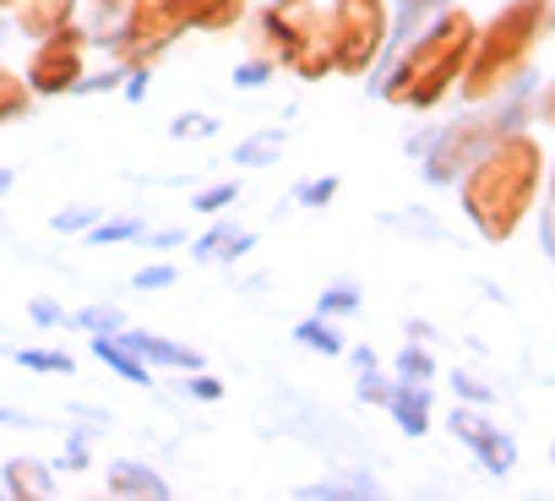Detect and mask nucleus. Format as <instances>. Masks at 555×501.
<instances>
[{
  "mask_svg": "<svg viewBox=\"0 0 555 501\" xmlns=\"http://www.w3.org/2000/svg\"><path fill=\"white\" fill-rule=\"evenodd\" d=\"M23 365H39V371H72V360L66 355H17Z\"/></svg>",
  "mask_w": 555,
  "mask_h": 501,
  "instance_id": "nucleus-6",
  "label": "nucleus"
},
{
  "mask_svg": "<svg viewBox=\"0 0 555 501\" xmlns=\"http://www.w3.org/2000/svg\"><path fill=\"white\" fill-rule=\"evenodd\" d=\"M131 229H137V223H109V229H99L93 240H120V234H131Z\"/></svg>",
  "mask_w": 555,
  "mask_h": 501,
  "instance_id": "nucleus-12",
  "label": "nucleus"
},
{
  "mask_svg": "<svg viewBox=\"0 0 555 501\" xmlns=\"http://www.w3.org/2000/svg\"><path fill=\"white\" fill-rule=\"evenodd\" d=\"M126 344L142 349V355H153V360H169V365H196V355H185V349H175V344H158V338H147V333H131Z\"/></svg>",
  "mask_w": 555,
  "mask_h": 501,
  "instance_id": "nucleus-1",
  "label": "nucleus"
},
{
  "mask_svg": "<svg viewBox=\"0 0 555 501\" xmlns=\"http://www.w3.org/2000/svg\"><path fill=\"white\" fill-rule=\"evenodd\" d=\"M267 158H278V137H250V142H240V147H234V164L261 169Z\"/></svg>",
  "mask_w": 555,
  "mask_h": 501,
  "instance_id": "nucleus-3",
  "label": "nucleus"
},
{
  "mask_svg": "<svg viewBox=\"0 0 555 501\" xmlns=\"http://www.w3.org/2000/svg\"><path fill=\"white\" fill-rule=\"evenodd\" d=\"M93 355H99V360H104V365H115V371H120V376H126V382H147V371H142V365H137V360H131V355H120V349H115V344H104V338H93Z\"/></svg>",
  "mask_w": 555,
  "mask_h": 501,
  "instance_id": "nucleus-2",
  "label": "nucleus"
},
{
  "mask_svg": "<svg viewBox=\"0 0 555 501\" xmlns=\"http://www.w3.org/2000/svg\"><path fill=\"white\" fill-rule=\"evenodd\" d=\"M300 196H306V202H327V196H333V180H322V185H306Z\"/></svg>",
  "mask_w": 555,
  "mask_h": 501,
  "instance_id": "nucleus-10",
  "label": "nucleus"
},
{
  "mask_svg": "<svg viewBox=\"0 0 555 501\" xmlns=\"http://www.w3.org/2000/svg\"><path fill=\"white\" fill-rule=\"evenodd\" d=\"M300 344H311V349H322V355H338V338H333V327H322V322H306V327H300Z\"/></svg>",
  "mask_w": 555,
  "mask_h": 501,
  "instance_id": "nucleus-4",
  "label": "nucleus"
},
{
  "mask_svg": "<svg viewBox=\"0 0 555 501\" xmlns=\"http://www.w3.org/2000/svg\"><path fill=\"white\" fill-rule=\"evenodd\" d=\"M229 196H234V185H218V191H207V196H202L196 207H202V213H218V207H223Z\"/></svg>",
  "mask_w": 555,
  "mask_h": 501,
  "instance_id": "nucleus-8",
  "label": "nucleus"
},
{
  "mask_svg": "<svg viewBox=\"0 0 555 501\" xmlns=\"http://www.w3.org/2000/svg\"><path fill=\"white\" fill-rule=\"evenodd\" d=\"M392 403H398V414H403V425H409V431H425V398H420V393H414V398H409V393H398Z\"/></svg>",
  "mask_w": 555,
  "mask_h": 501,
  "instance_id": "nucleus-5",
  "label": "nucleus"
},
{
  "mask_svg": "<svg viewBox=\"0 0 555 501\" xmlns=\"http://www.w3.org/2000/svg\"><path fill=\"white\" fill-rule=\"evenodd\" d=\"M7 185H12V175H0V191H7Z\"/></svg>",
  "mask_w": 555,
  "mask_h": 501,
  "instance_id": "nucleus-13",
  "label": "nucleus"
},
{
  "mask_svg": "<svg viewBox=\"0 0 555 501\" xmlns=\"http://www.w3.org/2000/svg\"><path fill=\"white\" fill-rule=\"evenodd\" d=\"M360 300H354V290H338V295H327L322 300V311H354Z\"/></svg>",
  "mask_w": 555,
  "mask_h": 501,
  "instance_id": "nucleus-9",
  "label": "nucleus"
},
{
  "mask_svg": "<svg viewBox=\"0 0 555 501\" xmlns=\"http://www.w3.org/2000/svg\"><path fill=\"white\" fill-rule=\"evenodd\" d=\"M82 322H88V327H115V322H120V317H115V311H88V317H82Z\"/></svg>",
  "mask_w": 555,
  "mask_h": 501,
  "instance_id": "nucleus-11",
  "label": "nucleus"
},
{
  "mask_svg": "<svg viewBox=\"0 0 555 501\" xmlns=\"http://www.w3.org/2000/svg\"><path fill=\"white\" fill-rule=\"evenodd\" d=\"M164 284H175L169 268H147V273H137V290H164Z\"/></svg>",
  "mask_w": 555,
  "mask_h": 501,
  "instance_id": "nucleus-7",
  "label": "nucleus"
}]
</instances>
